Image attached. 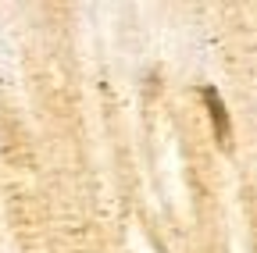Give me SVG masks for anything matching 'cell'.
Returning a JSON list of instances; mask_svg holds the SVG:
<instances>
[{"instance_id":"1","label":"cell","mask_w":257,"mask_h":253,"mask_svg":"<svg viewBox=\"0 0 257 253\" xmlns=\"http://www.w3.org/2000/svg\"><path fill=\"white\" fill-rule=\"evenodd\" d=\"M200 97H204V104H207V118H211V129H214L218 146L229 150V146H232V121H229V111H225V104H221V97H218V89H214V86H204Z\"/></svg>"}]
</instances>
